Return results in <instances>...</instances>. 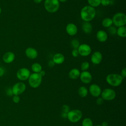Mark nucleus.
I'll list each match as a JSON object with an SVG mask.
<instances>
[{
	"mask_svg": "<svg viewBox=\"0 0 126 126\" xmlns=\"http://www.w3.org/2000/svg\"><path fill=\"white\" fill-rule=\"evenodd\" d=\"M80 17L84 22H90L93 20L96 15V11L94 7L89 5H85L80 11Z\"/></svg>",
	"mask_w": 126,
	"mask_h": 126,
	"instance_id": "nucleus-1",
	"label": "nucleus"
},
{
	"mask_svg": "<svg viewBox=\"0 0 126 126\" xmlns=\"http://www.w3.org/2000/svg\"><path fill=\"white\" fill-rule=\"evenodd\" d=\"M123 78L120 74L117 73L109 74L106 77L107 83L113 87H118L120 86L123 81Z\"/></svg>",
	"mask_w": 126,
	"mask_h": 126,
	"instance_id": "nucleus-2",
	"label": "nucleus"
},
{
	"mask_svg": "<svg viewBox=\"0 0 126 126\" xmlns=\"http://www.w3.org/2000/svg\"><path fill=\"white\" fill-rule=\"evenodd\" d=\"M44 6L47 12L55 13L59 9L60 2L58 0H45Z\"/></svg>",
	"mask_w": 126,
	"mask_h": 126,
	"instance_id": "nucleus-3",
	"label": "nucleus"
},
{
	"mask_svg": "<svg viewBox=\"0 0 126 126\" xmlns=\"http://www.w3.org/2000/svg\"><path fill=\"white\" fill-rule=\"evenodd\" d=\"M112 20L113 24L118 28L124 26L126 24V15L123 12H117L115 13L113 15Z\"/></svg>",
	"mask_w": 126,
	"mask_h": 126,
	"instance_id": "nucleus-4",
	"label": "nucleus"
},
{
	"mask_svg": "<svg viewBox=\"0 0 126 126\" xmlns=\"http://www.w3.org/2000/svg\"><path fill=\"white\" fill-rule=\"evenodd\" d=\"M42 77L39 73H33L31 74L28 78L29 85L32 88H37L41 84Z\"/></svg>",
	"mask_w": 126,
	"mask_h": 126,
	"instance_id": "nucleus-5",
	"label": "nucleus"
},
{
	"mask_svg": "<svg viewBox=\"0 0 126 126\" xmlns=\"http://www.w3.org/2000/svg\"><path fill=\"white\" fill-rule=\"evenodd\" d=\"M82 112L79 109L70 110L67 114V118L71 123H77L82 117Z\"/></svg>",
	"mask_w": 126,
	"mask_h": 126,
	"instance_id": "nucleus-6",
	"label": "nucleus"
},
{
	"mask_svg": "<svg viewBox=\"0 0 126 126\" xmlns=\"http://www.w3.org/2000/svg\"><path fill=\"white\" fill-rule=\"evenodd\" d=\"M100 95L103 100L110 101L113 100L115 98L116 94L112 89L106 88L101 92Z\"/></svg>",
	"mask_w": 126,
	"mask_h": 126,
	"instance_id": "nucleus-7",
	"label": "nucleus"
},
{
	"mask_svg": "<svg viewBox=\"0 0 126 126\" xmlns=\"http://www.w3.org/2000/svg\"><path fill=\"white\" fill-rule=\"evenodd\" d=\"M31 75L30 71L26 67L20 68L16 73L17 78L21 81H26L28 79Z\"/></svg>",
	"mask_w": 126,
	"mask_h": 126,
	"instance_id": "nucleus-8",
	"label": "nucleus"
},
{
	"mask_svg": "<svg viewBox=\"0 0 126 126\" xmlns=\"http://www.w3.org/2000/svg\"><path fill=\"white\" fill-rule=\"evenodd\" d=\"M79 55L83 57H87L91 54L92 49L91 46L86 43L80 44L77 48Z\"/></svg>",
	"mask_w": 126,
	"mask_h": 126,
	"instance_id": "nucleus-9",
	"label": "nucleus"
},
{
	"mask_svg": "<svg viewBox=\"0 0 126 126\" xmlns=\"http://www.w3.org/2000/svg\"><path fill=\"white\" fill-rule=\"evenodd\" d=\"M11 89L14 95H19L25 92L26 86L24 83L20 82L15 84Z\"/></svg>",
	"mask_w": 126,
	"mask_h": 126,
	"instance_id": "nucleus-10",
	"label": "nucleus"
},
{
	"mask_svg": "<svg viewBox=\"0 0 126 126\" xmlns=\"http://www.w3.org/2000/svg\"><path fill=\"white\" fill-rule=\"evenodd\" d=\"M91 94L95 97H98L99 95H100L101 93V89L100 87L97 84H93L90 85L89 87V91Z\"/></svg>",
	"mask_w": 126,
	"mask_h": 126,
	"instance_id": "nucleus-11",
	"label": "nucleus"
},
{
	"mask_svg": "<svg viewBox=\"0 0 126 126\" xmlns=\"http://www.w3.org/2000/svg\"><path fill=\"white\" fill-rule=\"evenodd\" d=\"M79 77L81 82L84 84H89L92 80V74L88 71H83L80 72Z\"/></svg>",
	"mask_w": 126,
	"mask_h": 126,
	"instance_id": "nucleus-12",
	"label": "nucleus"
},
{
	"mask_svg": "<svg viewBox=\"0 0 126 126\" xmlns=\"http://www.w3.org/2000/svg\"><path fill=\"white\" fill-rule=\"evenodd\" d=\"M102 60V55L101 52L99 51L94 52L91 55V61L95 65L99 64Z\"/></svg>",
	"mask_w": 126,
	"mask_h": 126,
	"instance_id": "nucleus-13",
	"label": "nucleus"
},
{
	"mask_svg": "<svg viewBox=\"0 0 126 126\" xmlns=\"http://www.w3.org/2000/svg\"><path fill=\"white\" fill-rule=\"evenodd\" d=\"M65 31L68 35L70 36H74L76 35L78 32V28L75 24L70 23L66 26Z\"/></svg>",
	"mask_w": 126,
	"mask_h": 126,
	"instance_id": "nucleus-14",
	"label": "nucleus"
},
{
	"mask_svg": "<svg viewBox=\"0 0 126 126\" xmlns=\"http://www.w3.org/2000/svg\"><path fill=\"white\" fill-rule=\"evenodd\" d=\"M26 56L29 59L33 60L37 58L38 52L37 50L32 47H28L25 50Z\"/></svg>",
	"mask_w": 126,
	"mask_h": 126,
	"instance_id": "nucleus-15",
	"label": "nucleus"
},
{
	"mask_svg": "<svg viewBox=\"0 0 126 126\" xmlns=\"http://www.w3.org/2000/svg\"><path fill=\"white\" fill-rule=\"evenodd\" d=\"M96 37L98 41L104 42L108 39V34L103 30H99L96 32Z\"/></svg>",
	"mask_w": 126,
	"mask_h": 126,
	"instance_id": "nucleus-16",
	"label": "nucleus"
},
{
	"mask_svg": "<svg viewBox=\"0 0 126 126\" xmlns=\"http://www.w3.org/2000/svg\"><path fill=\"white\" fill-rule=\"evenodd\" d=\"M15 54L12 52H7L5 53L3 57V61L7 63H10L13 62L15 59Z\"/></svg>",
	"mask_w": 126,
	"mask_h": 126,
	"instance_id": "nucleus-17",
	"label": "nucleus"
},
{
	"mask_svg": "<svg viewBox=\"0 0 126 126\" xmlns=\"http://www.w3.org/2000/svg\"><path fill=\"white\" fill-rule=\"evenodd\" d=\"M65 60V58L64 55L60 53H58L55 54L53 57L52 61L56 64H62Z\"/></svg>",
	"mask_w": 126,
	"mask_h": 126,
	"instance_id": "nucleus-18",
	"label": "nucleus"
},
{
	"mask_svg": "<svg viewBox=\"0 0 126 126\" xmlns=\"http://www.w3.org/2000/svg\"><path fill=\"white\" fill-rule=\"evenodd\" d=\"M80 71L76 68H74L71 69L68 72V77L69 78L74 80L78 78L80 76Z\"/></svg>",
	"mask_w": 126,
	"mask_h": 126,
	"instance_id": "nucleus-19",
	"label": "nucleus"
},
{
	"mask_svg": "<svg viewBox=\"0 0 126 126\" xmlns=\"http://www.w3.org/2000/svg\"><path fill=\"white\" fill-rule=\"evenodd\" d=\"M82 29L84 32L88 34L92 32L93 27L90 22H84L82 25Z\"/></svg>",
	"mask_w": 126,
	"mask_h": 126,
	"instance_id": "nucleus-20",
	"label": "nucleus"
},
{
	"mask_svg": "<svg viewBox=\"0 0 126 126\" xmlns=\"http://www.w3.org/2000/svg\"><path fill=\"white\" fill-rule=\"evenodd\" d=\"M116 34L121 37H125L126 36V27L125 26L118 27L117 29Z\"/></svg>",
	"mask_w": 126,
	"mask_h": 126,
	"instance_id": "nucleus-21",
	"label": "nucleus"
},
{
	"mask_svg": "<svg viewBox=\"0 0 126 126\" xmlns=\"http://www.w3.org/2000/svg\"><path fill=\"white\" fill-rule=\"evenodd\" d=\"M88 90L85 86H81L78 90V93L80 96L81 97H86L88 94Z\"/></svg>",
	"mask_w": 126,
	"mask_h": 126,
	"instance_id": "nucleus-22",
	"label": "nucleus"
},
{
	"mask_svg": "<svg viewBox=\"0 0 126 126\" xmlns=\"http://www.w3.org/2000/svg\"><path fill=\"white\" fill-rule=\"evenodd\" d=\"M102 25L103 27L108 28L112 26L113 25V22L111 18L109 17H106L104 18L102 21Z\"/></svg>",
	"mask_w": 126,
	"mask_h": 126,
	"instance_id": "nucleus-23",
	"label": "nucleus"
},
{
	"mask_svg": "<svg viewBox=\"0 0 126 126\" xmlns=\"http://www.w3.org/2000/svg\"><path fill=\"white\" fill-rule=\"evenodd\" d=\"M42 68L41 65L38 63H34L31 66V69L33 73H39L42 70Z\"/></svg>",
	"mask_w": 126,
	"mask_h": 126,
	"instance_id": "nucleus-24",
	"label": "nucleus"
},
{
	"mask_svg": "<svg viewBox=\"0 0 126 126\" xmlns=\"http://www.w3.org/2000/svg\"><path fill=\"white\" fill-rule=\"evenodd\" d=\"M89 5L93 7H96L100 4L101 0H87Z\"/></svg>",
	"mask_w": 126,
	"mask_h": 126,
	"instance_id": "nucleus-25",
	"label": "nucleus"
},
{
	"mask_svg": "<svg viewBox=\"0 0 126 126\" xmlns=\"http://www.w3.org/2000/svg\"><path fill=\"white\" fill-rule=\"evenodd\" d=\"M82 126H93V122L90 118H86L82 122Z\"/></svg>",
	"mask_w": 126,
	"mask_h": 126,
	"instance_id": "nucleus-26",
	"label": "nucleus"
},
{
	"mask_svg": "<svg viewBox=\"0 0 126 126\" xmlns=\"http://www.w3.org/2000/svg\"><path fill=\"white\" fill-rule=\"evenodd\" d=\"M90 67V63L87 61L83 62L81 64V69L83 71H87Z\"/></svg>",
	"mask_w": 126,
	"mask_h": 126,
	"instance_id": "nucleus-27",
	"label": "nucleus"
},
{
	"mask_svg": "<svg viewBox=\"0 0 126 126\" xmlns=\"http://www.w3.org/2000/svg\"><path fill=\"white\" fill-rule=\"evenodd\" d=\"M71 45L73 49H77L80 45V43L77 39H73L71 41Z\"/></svg>",
	"mask_w": 126,
	"mask_h": 126,
	"instance_id": "nucleus-28",
	"label": "nucleus"
},
{
	"mask_svg": "<svg viewBox=\"0 0 126 126\" xmlns=\"http://www.w3.org/2000/svg\"><path fill=\"white\" fill-rule=\"evenodd\" d=\"M116 31H117V29L113 26H111L109 28H108V32L112 34V35H115L116 34Z\"/></svg>",
	"mask_w": 126,
	"mask_h": 126,
	"instance_id": "nucleus-29",
	"label": "nucleus"
},
{
	"mask_svg": "<svg viewBox=\"0 0 126 126\" xmlns=\"http://www.w3.org/2000/svg\"><path fill=\"white\" fill-rule=\"evenodd\" d=\"M70 108L66 104L63 105L62 106V111L63 112H64V113H67L69 111H70Z\"/></svg>",
	"mask_w": 126,
	"mask_h": 126,
	"instance_id": "nucleus-30",
	"label": "nucleus"
},
{
	"mask_svg": "<svg viewBox=\"0 0 126 126\" xmlns=\"http://www.w3.org/2000/svg\"><path fill=\"white\" fill-rule=\"evenodd\" d=\"M100 4L104 6H107L110 4V0H101Z\"/></svg>",
	"mask_w": 126,
	"mask_h": 126,
	"instance_id": "nucleus-31",
	"label": "nucleus"
},
{
	"mask_svg": "<svg viewBox=\"0 0 126 126\" xmlns=\"http://www.w3.org/2000/svg\"><path fill=\"white\" fill-rule=\"evenodd\" d=\"M71 55L72 57L76 58L79 56V53L77 49H73L71 52Z\"/></svg>",
	"mask_w": 126,
	"mask_h": 126,
	"instance_id": "nucleus-32",
	"label": "nucleus"
},
{
	"mask_svg": "<svg viewBox=\"0 0 126 126\" xmlns=\"http://www.w3.org/2000/svg\"><path fill=\"white\" fill-rule=\"evenodd\" d=\"M20 98L19 95H14L12 98V100L15 103H18L20 101Z\"/></svg>",
	"mask_w": 126,
	"mask_h": 126,
	"instance_id": "nucleus-33",
	"label": "nucleus"
},
{
	"mask_svg": "<svg viewBox=\"0 0 126 126\" xmlns=\"http://www.w3.org/2000/svg\"><path fill=\"white\" fill-rule=\"evenodd\" d=\"M103 102H104V100L101 97H98L96 100V103L97 105H101L103 103Z\"/></svg>",
	"mask_w": 126,
	"mask_h": 126,
	"instance_id": "nucleus-34",
	"label": "nucleus"
},
{
	"mask_svg": "<svg viewBox=\"0 0 126 126\" xmlns=\"http://www.w3.org/2000/svg\"><path fill=\"white\" fill-rule=\"evenodd\" d=\"M122 77L124 78H125L126 77V67H124L121 71V74H120Z\"/></svg>",
	"mask_w": 126,
	"mask_h": 126,
	"instance_id": "nucleus-35",
	"label": "nucleus"
},
{
	"mask_svg": "<svg viewBox=\"0 0 126 126\" xmlns=\"http://www.w3.org/2000/svg\"><path fill=\"white\" fill-rule=\"evenodd\" d=\"M6 93L8 96H12L13 94L11 88H8L6 91Z\"/></svg>",
	"mask_w": 126,
	"mask_h": 126,
	"instance_id": "nucleus-36",
	"label": "nucleus"
},
{
	"mask_svg": "<svg viewBox=\"0 0 126 126\" xmlns=\"http://www.w3.org/2000/svg\"><path fill=\"white\" fill-rule=\"evenodd\" d=\"M48 66H49V67H53V66H54V65H55V63L53 62V61L52 60V61H50L48 62Z\"/></svg>",
	"mask_w": 126,
	"mask_h": 126,
	"instance_id": "nucleus-37",
	"label": "nucleus"
},
{
	"mask_svg": "<svg viewBox=\"0 0 126 126\" xmlns=\"http://www.w3.org/2000/svg\"><path fill=\"white\" fill-rule=\"evenodd\" d=\"M4 69L2 67H0V76H2L4 74Z\"/></svg>",
	"mask_w": 126,
	"mask_h": 126,
	"instance_id": "nucleus-38",
	"label": "nucleus"
},
{
	"mask_svg": "<svg viewBox=\"0 0 126 126\" xmlns=\"http://www.w3.org/2000/svg\"><path fill=\"white\" fill-rule=\"evenodd\" d=\"M39 74L40 75V76H41V77H43V76H45L46 73H45V71L44 70H42L41 71H40V72L39 73Z\"/></svg>",
	"mask_w": 126,
	"mask_h": 126,
	"instance_id": "nucleus-39",
	"label": "nucleus"
},
{
	"mask_svg": "<svg viewBox=\"0 0 126 126\" xmlns=\"http://www.w3.org/2000/svg\"><path fill=\"white\" fill-rule=\"evenodd\" d=\"M67 114L66 113H64V112H62V114H61V116L62 118H67Z\"/></svg>",
	"mask_w": 126,
	"mask_h": 126,
	"instance_id": "nucleus-40",
	"label": "nucleus"
},
{
	"mask_svg": "<svg viewBox=\"0 0 126 126\" xmlns=\"http://www.w3.org/2000/svg\"><path fill=\"white\" fill-rule=\"evenodd\" d=\"M101 126H108V123L107 122L104 121L101 123Z\"/></svg>",
	"mask_w": 126,
	"mask_h": 126,
	"instance_id": "nucleus-41",
	"label": "nucleus"
},
{
	"mask_svg": "<svg viewBox=\"0 0 126 126\" xmlns=\"http://www.w3.org/2000/svg\"><path fill=\"white\" fill-rule=\"evenodd\" d=\"M42 1V0H33L34 2L35 3H40Z\"/></svg>",
	"mask_w": 126,
	"mask_h": 126,
	"instance_id": "nucleus-42",
	"label": "nucleus"
},
{
	"mask_svg": "<svg viewBox=\"0 0 126 126\" xmlns=\"http://www.w3.org/2000/svg\"><path fill=\"white\" fill-rule=\"evenodd\" d=\"M59 2H66L67 0H58Z\"/></svg>",
	"mask_w": 126,
	"mask_h": 126,
	"instance_id": "nucleus-43",
	"label": "nucleus"
},
{
	"mask_svg": "<svg viewBox=\"0 0 126 126\" xmlns=\"http://www.w3.org/2000/svg\"><path fill=\"white\" fill-rule=\"evenodd\" d=\"M1 12V8L0 7V14Z\"/></svg>",
	"mask_w": 126,
	"mask_h": 126,
	"instance_id": "nucleus-44",
	"label": "nucleus"
},
{
	"mask_svg": "<svg viewBox=\"0 0 126 126\" xmlns=\"http://www.w3.org/2000/svg\"><path fill=\"white\" fill-rule=\"evenodd\" d=\"M95 126H101V125H96Z\"/></svg>",
	"mask_w": 126,
	"mask_h": 126,
	"instance_id": "nucleus-45",
	"label": "nucleus"
}]
</instances>
